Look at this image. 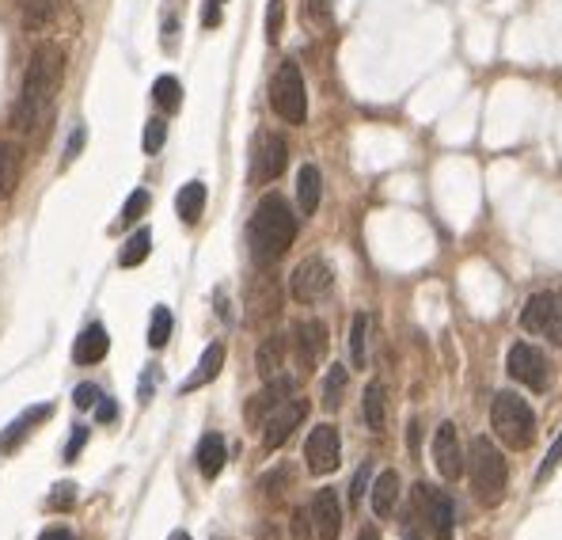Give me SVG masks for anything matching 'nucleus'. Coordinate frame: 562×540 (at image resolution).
I'll return each mask as SVG.
<instances>
[{
	"mask_svg": "<svg viewBox=\"0 0 562 540\" xmlns=\"http://www.w3.org/2000/svg\"><path fill=\"white\" fill-rule=\"evenodd\" d=\"M285 483H293V472H289V468H278V472H270V476H263V483H259V487H263L270 499H278L281 487H285Z\"/></svg>",
	"mask_w": 562,
	"mask_h": 540,
	"instance_id": "obj_38",
	"label": "nucleus"
},
{
	"mask_svg": "<svg viewBox=\"0 0 562 540\" xmlns=\"http://www.w3.org/2000/svg\"><path fill=\"white\" fill-rule=\"evenodd\" d=\"M331 286H335V270H331L327 259H319V255L304 259V263L293 270V278H289V290H293V297H297L300 305L323 301V297L331 293Z\"/></svg>",
	"mask_w": 562,
	"mask_h": 540,
	"instance_id": "obj_7",
	"label": "nucleus"
},
{
	"mask_svg": "<svg viewBox=\"0 0 562 540\" xmlns=\"http://www.w3.org/2000/svg\"><path fill=\"white\" fill-rule=\"evenodd\" d=\"M509 377L528 385L532 392H547L551 388V366H547V358L532 343H517L509 350Z\"/></svg>",
	"mask_w": 562,
	"mask_h": 540,
	"instance_id": "obj_8",
	"label": "nucleus"
},
{
	"mask_svg": "<svg viewBox=\"0 0 562 540\" xmlns=\"http://www.w3.org/2000/svg\"><path fill=\"white\" fill-rule=\"evenodd\" d=\"M384 423H388V392H384V385L373 381V385L365 388V426H369L373 434H380Z\"/></svg>",
	"mask_w": 562,
	"mask_h": 540,
	"instance_id": "obj_26",
	"label": "nucleus"
},
{
	"mask_svg": "<svg viewBox=\"0 0 562 540\" xmlns=\"http://www.w3.org/2000/svg\"><path fill=\"white\" fill-rule=\"evenodd\" d=\"M312 525H316L319 540H338V533H342V506H338V495L331 487L316 491V499H312Z\"/></svg>",
	"mask_w": 562,
	"mask_h": 540,
	"instance_id": "obj_14",
	"label": "nucleus"
},
{
	"mask_svg": "<svg viewBox=\"0 0 562 540\" xmlns=\"http://www.w3.org/2000/svg\"><path fill=\"white\" fill-rule=\"evenodd\" d=\"M468 472H471V491L483 506H498L506 499V461H502V449L490 442V438H471L468 453Z\"/></svg>",
	"mask_w": 562,
	"mask_h": 540,
	"instance_id": "obj_3",
	"label": "nucleus"
},
{
	"mask_svg": "<svg viewBox=\"0 0 562 540\" xmlns=\"http://www.w3.org/2000/svg\"><path fill=\"white\" fill-rule=\"evenodd\" d=\"M304 461H308V472L316 476H331L338 464H342V442H338V430L331 423L316 426L304 442Z\"/></svg>",
	"mask_w": 562,
	"mask_h": 540,
	"instance_id": "obj_9",
	"label": "nucleus"
},
{
	"mask_svg": "<svg viewBox=\"0 0 562 540\" xmlns=\"http://www.w3.org/2000/svg\"><path fill=\"white\" fill-rule=\"evenodd\" d=\"M281 362H285V335H270V339H263V347H259V354H255V369H259V377H278Z\"/></svg>",
	"mask_w": 562,
	"mask_h": 540,
	"instance_id": "obj_25",
	"label": "nucleus"
},
{
	"mask_svg": "<svg viewBox=\"0 0 562 540\" xmlns=\"http://www.w3.org/2000/svg\"><path fill=\"white\" fill-rule=\"evenodd\" d=\"M114 415H118V407H114L111 400H99V404H95V419H99V423H111Z\"/></svg>",
	"mask_w": 562,
	"mask_h": 540,
	"instance_id": "obj_47",
	"label": "nucleus"
},
{
	"mask_svg": "<svg viewBox=\"0 0 562 540\" xmlns=\"http://www.w3.org/2000/svg\"><path fill=\"white\" fill-rule=\"evenodd\" d=\"M297 236V217L281 194H266L247 221V248L255 267H274Z\"/></svg>",
	"mask_w": 562,
	"mask_h": 540,
	"instance_id": "obj_2",
	"label": "nucleus"
},
{
	"mask_svg": "<svg viewBox=\"0 0 562 540\" xmlns=\"http://www.w3.org/2000/svg\"><path fill=\"white\" fill-rule=\"evenodd\" d=\"M365 476H369V464H361V472H357L354 483H350V502L361 499V491H365Z\"/></svg>",
	"mask_w": 562,
	"mask_h": 540,
	"instance_id": "obj_46",
	"label": "nucleus"
},
{
	"mask_svg": "<svg viewBox=\"0 0 562 540\" xmlns=\"http://www.w3.org/2000/svg\"><path fill=\"white\" fill-rule=\"evenodd\" d=\"M38 540H76V537L69 533V529H61V525H54V529H46V533H42Z\"/></svg>",
	"mask_w": 562,
	"mask_h": 540,
	"instance_id": "obj_48",
	"label": "nucleus"
},
{
	"mask_svg": "<svg viewBox=\"0 0 562 540\" xmlns=\"http://www.w3.org/2000/svg\"><path fill=\"white\" fill-rule=\"evenodd\" d=\"M289 396H293V381H289V377H270V385L247 400V407H244L247 426L266 423V419H270V415H274V411H278V407L285 404Z\"/></svg>",
	"mask_w": 562,
	"mask_h": 540,
	"instance_id": "obj_13",
	"label": "nucleus"
},
{
	"mask_svg": "<svg viewBox=\"0 0 562 540\" xmlns=\"http://www.w3.org/2000/svg\"><path fill=\"white\" fill-rule=\"evenodd\" d=\"M175 210H179V217L187 225H198V217L206 210V183L202 179H190L187 187L179 191V198H175Z\"/></svg>",
	"mask_w": 562,
	"mask_h": 540,
	"instance_id": "obj_23",
	"label": "nucleus"
},
{
	"mask_svg": "<svg viewBox=\"0 0 562 540\" xmlns=\"http://www.w3.org/2000/svg\"><path fill=\"white\" fill-rule=\"evenodd\" d=\"M149 251H152V232L149 229H137L130 240L122 244V255H118V263H122V267H141V263L149 259Z\"/></svg>",
	"mask_w": 562,
	"mask_h": 540,
	"instance_id": "obj_28",
	"label": "nucleus"
},
{
	"mask_svg": "<svg viewBox=\"0 0 562 540\" xmlns=\"http://www.w3.org/2000/svg\"><path fill=\"white\" fill-rule=\"evenodd\" d=\"M414 502H418V510H422V518L430 521V529L437 533L441 540L452 537V525H456V506L445 491H433L430 483H418L414 487Z\"/></svg>",
	"mask_w": 562,
	"mask_h": 540,
	"instance_id": "obj_10",
	"label": "nucleus"
},
{
	"mask_svg": "<svg viewBox=\"0 0 562 540\" xmlns=\"http://www.w3.org/2000/svg\"><path fill=\"white\" fill-rule=\"evenodd\" d=\"M289 164V145L274 130H259L251 141V179L255 183H274Z\"/></svg>",
	"mask_w": 562,
	"mask_h": 540,
	"instance_id": "obj_6",
	"label": "nucleus"
},
{
	"mask_svg": "<svg viewBox=\"0 0 562 540\" xmlns=\"http://www.w3.org/2000/svg\"><path fill=\"white\" fill-rule=\"evenodd\" d=\"M107 350H111V335L103 324H92V328H84L76 335L73 343V362L76 366H95V362H103L107 358Z\"/></svg>",
	"mask_w": 562,
	"mask_h": 540,
	"instance_id": "obj_17",
	"label": "nucleus"
},
{
	"mask_svg": "<svg viewBox=\"0 0 562 540\" xmlns=\"http://www.w3.org/2000/svg\"><path fill=\"white\" fill-rule=\"evenodd\" d=\"M23 175V149L12 141H0V198H12Z\"/></svg>",
	"mask_w": 562,
	"mask_h": 540,
	"instance_id": "obj_18",
	"label": "nucleus"
},
{
	"mask_svg": "<svg viewBox=\"0 0 562 540\" xmlns=\"http://www.w3.org/2000/svg\"><path fill=\"white\" fill-rule=\"evenodd\" d=\"M308 419V400H285V404L266 419V430H263V445L266 449H278L293 438V430Z\"/></svg>",
	"mask_w": 562,
	"mask_h": 540,
	"instance_id": "obj_12",
	"label": "nucleus"
},
{
	"mask_svg": "<svg viewBox=\"0 0 562 540\" xmlns=\"http://www.w3.org/2000/svg\"><path fill=\"white\" fill-rule=\"evenodd\" d=\"M164 137H168V122L164 118H149L145 122V153H160V145H164Z\"/></svg>",
	"mask_w": 562,
	"mask_h": 540,
	"instance_id": "obj_33",
	"label": "nucleus"
},
{
	"mask_svg": "<svg viewBox=\"0 0 562 540\" xmlns=\"http://www.w3.org/2000/svg\"><path fill=\"white\" fill-rule=\"evenodd\" d=\"M84 442H88V426H76L73 438H69V449H65V461H76L80 449H84Z\"/></svg>",
	"mask_w": 562,
	"mask_h": 540,
	"instance_id": "obj_41",
	"label": "nucleus"
},
{
	"mask_svg": "<svg viewBox=\"0 0 562 540\" xmlns=\"http://www.w3.org/2000/svg\"><path fill=\"white\" fill-rule=\"evenodd\" d=\"M281 23H285V0H270V8H266V39L270 42L281 39Z\"/></svg>",
	"mask_w": 562,
	"mask_h": 540,
	"instance_id": "obj_34",
	"label": "nucleus"
},
{
	"mask_svg": "<svg viewBox=\"0 0 562 540\" xmlns=\"http://www.w3.org/2000/svg\"><path fill=\"white\" fill-rule=\"evenodd\" d=\"M433 468L441 480H460L464 476V449H460V438H456V426L441 423L437 434H433Z\"/></svg>",
	"mask_w": 562,
	"mask_h": 540,
	"instance_id": "obj_11",
	"label": "nucleus"
},
{
	"mask_svg": "<svg viewBox=\"0 0 562 540\" xmlns=\"http://www.w3.org/2000/svg\"><path fill=\"white\" fill-rule=\"evenodd\" d=\"M228 453H225V438L221 434H206L202 442H198V472L213 480V476H221V468H225Z\"/></svg>",
	"mask_w": 562,
	"mask_h": 540,
	"instance_id": "obj_21",
	"label": "nucleus"
},
{
	"mask_svg": "<svg viewBox=\"0 0 562 540\" xmlns=\"http://www.w3.org/2000/svg\"><path fill=\"white\" fill-rule=\"evenodd\" d=\"M99 400H103V392H99L95 385H80V388L73 392V404H76V407H95Z\"/></svg>",
	"mask_w": 562,
	"mask_h": 540,
	"instance_id": "obj_40",
	"label": "nucleus"
},
{
	"mask_svg": "<svg viewBox=\"0 0 562 540\" xmlns=\"http://www.w3.org/2000/svg\"><path fill=\"white\" fill-rule=\"evenodd\" d=\"M544 335L555 347H562V293H555V301H551V316H547Z\"/></svg>",
	"mask_w": 562,
	"mask_h": 540,
	"instance_id": "obj_36",
	"label": "nucleus"
},
{
	"mask_svg": "<svg viewBox=\"0 0 562 540\" xmlns=\"http://www.w3.org/2000/svg\"><path fill=\"white\" fill-rule=\"evenodd\" d=\"M221 366H225V343H209L206 354H202V362L194 366V373H190L187 381H183V392H194V388L209 385L217 373H221Z\"/></svg>",
	"mask_w": 562,
	"mask_h": 540,
	"instance_id": "obj_20",
	"label": "nucleus"
},
{
	"mask_svg": "<svg viewBox=\"0 0 562 540\" xmlns=\"http://www.w3.org/2000/svg\"><path fill=\"white\" fill-rule=\"evenodd\" d=\"M50 415H54V407H50V404L27 407V411H23L19 419H12V423L0 430V453H16L19 442H23V438H27V434H31L38 423H46Z\"/></svg>",
	"mask_w": 562,
	"mask_h": 540,
	"instance_id": "obj_16",
	"label": "nucleus"
},
{
	"mask_svg": "<svg viewBox=\"0 0 562 540\" xmlns=\"http://www.w3.org/2000/svg\"><path fill=\"white\" fill-rule=\"evenodd\" d=\"M46 506H50V510H73L76 506V483H57L54 495L46 499Z\"/></svg>",
	"mask_w": 562,
	"mask_h": 540,
	"instance_id": "obj_37",
	"label": "nucleus"
},
{
	"mask_svg": "<svg viewBox=\"0 0 562 540\" xmlns=\"http://www.w3.org/2000/svg\"><path fill=\"white\" fill-rule=\"evenodd\" d=\"M145 210H149V191H133L122 206V225H133Z\"/></svg>",
	"mask_w": 562,
	"mask_h": 540,
	"instance_id": "obj_35",
	"label": "nucleus"
},
{
	"mask_svg": "<svg viewBox=\"0 0 562 540\" xmlns=\"http://www.w3.org/2000/svg\"><path fill=\"white\" fill-rule=\"evenodd\" d=\"M168 540H190V533H183V529H175V533H171Z\"/></svg>",
	"mask_w": 562,
	"mask_h": 540,
	"instance_id": "obj_51",
	"label": "nucleus"
},
{
	"mask_svg": "<svg viewBox=\"0 0 562 540\" xmlns=\"http://www.w3.org/2000/svg\"><path fill=\"white\" fill-rule=\"evenodd\" d=\"M65 80V54L57 42H38L31 50V65L23 73V88H19L16 111H12V126L19 134H35L42 130L50 115H54V99Z\"/></svg>",
	"mask_w": 562,
	"mask_h": 540,
	"instance_id": "obj_1",
	"label": "nucleus"
},
{
	"mask_svg": "<svg viewBox=\"0 0 562 540\" xmlns=\"http://www.w3.org/2000/svg\"><path fill=\"white\" fill-rule=\"evenodd\" d=\"M399 502V472H380L373 480V514L376 518H388Z\"/></svg>",
	"mask_w": 562,
	"mask_h": 540,
	"instance_id": "obj_22",
	"label": "nucleus"
},
{
	"mask_svg": "<svg viewBox=\"0 0 562 540\" xmlns=\"http://www.w3.org/2000/svg\"><path fill=\"white\" fill-rule=\"evenodd\" d=\"M297 354H300V366L304 369H316L327 354V328L319 320H300L297 324Z\"/></svg>",
	"mask_w": 562,
	"mask_h": 540,
	"instance_id": "obj_15",
	"label": "nucleus"
},
{
	"mask_svg": "<svg viewBox=\"0 0 562 540\" xmlns=\"http://www.w3.org/2000/svg\"><path fill=\"white\" fill-rule=\"evenodd\" d=\"M168 339H171V309L168 305H156L149 320V347L152 350L168 347Z\"/></svg>",
	"mask_w": 562,
	"mask_h": 540,
	"instance_id": "obj_31",
	"label": "nucleus"
},
{
	"mask_svg": "<svg viewBox=\"0 0 562 540\" xmlns=\"http://www.w3.org/2000/svg\"><path fill=\"white\" fill-rule=\"evenodd\" d=\"M270 107L289 126H300L308 118V92H304V77H300L297 61H281V69L270 80Z\"/></svg>",
	"mask_w": 562,
	"mask_h": 540,
	"instance_id": "obj_5",
	"label": "nucleus"
},
{
	"mask_svg": "<svg viewBox=\"0 0 562 540\" xmlns=\"http://www.w3.org/2000/svg\"><path fill=\"white\" fill-rule=\"evenodd\" d=\"M559 461H562V438L555 445H551V453H547V461L540 464V480H547L555 468H559Z\"/></svg>",
	"mask_w": 562,
	"mask_h": 540,
	"instance_id": "obj_43",
	"label": "nucleus"
},
{
	"mask_svg": "<svg viewBox=\"0 0 562 540\" xmlns=\"http://www.w3.org/2000/svg\"><path fill=\"white\" fill-rule=\"evenodd\" d=\"M80 145H84V130H76V134L69 137V149H65V160H73V156L80 153Z\"/></svg>",
	"mask_w": 562,
	"mask_h": 540,
	"instance_id": "obj_49",
	"label": "nucleus"
},
{
	"mask_svg": "<svg viewBox=\"0 0 562 540\" xmlns=\"http://www.w3.org/2000/svg\"><path fill=\"white\" fill-rule=\"evenodd\" d=\"M490 426H494V434L502 438V445L517 449V453L528 449L532 438H536V415H532L528 400H521L517 392H498V396H494Z\"/></svg>",
	"mask_w": 562,
	"mask_h": 540,
	"instance_id": "obj_4",
	"label": "nucleus"
},
{
	"mask_svg": "<svg viewBox=\"0 0 562 540\" xmlns=\"http://www.w3.org/2000/svg\"><path fill=\"white\" fill-rule=\"evenodd\" d=\"M365 328H369V316L365 312H357L354 316V328H350V362L354 369H365Z\"/></svg>",
	"mask_w": 562,
	"mask_h": 540,
	"instance_id": "obj_32",
	"label": "nucleus"
},
{
	"mask_svg": "<svg viewBox=\"0 0 562 540\" xmlns=\"http://www.w3.org/2000/svg\"><path fill=\"white\" fill-rule=\"evenodd\" d=\"M357 540H380V533H376L373 525H361V533H357Z\"/></svg>",
	"mask_w": 562,
	"mask_h": 540,
	"instance_id": "obj_50",
	"label": "nucleus"
},
{
	"mask_svg": "<svg viewBox=\"0 0 562 540\" xmlns=\"http://www.w3.org/2000/svg\"><path fill=\"white\" fill-rule=\"evenodd\" d=\"M316 525H312V510H297L293 514V540H312Z\"/></svg>",
	"mask_w": 562,
	"mask_h": 540,
	"instance_id": "obj_39",
	"label": "nucleus"
},
{
	"mask_svg": "<svg viewBox=\"0 0 562 540\" xmlns=\"http://www.w3.org/2000/svg\"><path fill=\"white\" fill-rule=\"evenodd\" d=\"M221 12H225V0H206L202 23H206V27H217V23H221Z\"/></svg>",
	"mask_w": 562,
	"mask_h": 540,
	"instance_id": "obj_44",
	"label": "nucleus"
},
{
	"mask_svg": "<svg viewBox=\"0 0 562 540\" xmlns=\"http://www.w3.org/2000/svg\"><path fill=\"white\" fill-rule=\"evenodd\" d=\"M551 301H555V293H536V297L525 301V309H521V328H525L528 335H544L547 316H551Z\"/></svg>",
	"mask_w": 562,
	"mask_h": 540,
	"instance_id": "obj_24",
	"label": "nucleus"
},
{
	"mask_svg": "<svg viewBox=\"0 0 562 540\" xmlns=\"http://www.w3.org/2000/svg\"><path fill=\"white\" fill-rule=\"evenodd\" d=\"M319 198H323V175H319L316 164H304L297 172V202H300V213L304 217H312L319 210Z\"/></svg>",
	"mask_w": 562,
	"mask_h": 540,
	"instance_id": "obj_19",
	"label": "nucleus"
},
{
	"mask_svg": "<svg viewBox=\"0 0 562 540\" xmlns=\"http://www.w3.org/2000/svg\"><path fill=\"white\" fill-rule=\"evenodd\" d=\"M156 381H160V373H156V366H149L145 369V377H141V392H137V396H141V404L149 400V392L156 388Z\"/></svg>",
	"mask_w": 562,
	"mask_h": 540,
	"instance_id": "obj_45",
	"label": "nucleus"
},
{
	"mask_svg": "<svg viewBox=\"0 0 562 540\" xmlns=\"http://www.w3.org/2000/svg\"><path fill=\"white\" fill-rule=\"evenodd\" d=\"M152 99H156V107L160 111H179V103H183V88H179V80L175 77H160L152 84Z\"/></svg>",
	"mask_w": 562,
	"mask_h": 540,
	"instance_id": "obj_29",
	"label": "nucleus"
},
{
	"mask_svg": "<svg viewBox=\"0 0 562 540\" xmlns=\"http://www.w3.org/2000/svg\"><path fill=\"white\" fill-rule=\"evenodd\" d=\"M19 4H23V23H27L31 31L46 27L57 12V0H19Z\"/></svg>",
	"mask_w": 562,
	"mask_h": 540,
	"instance_id": "obj_30",
	"label": "nucleus"
},
{
	"mask_svg": "<svg viewBox=\"0 0 562 540\" xmlns=\"http://www.w3.org/2000/svg\"><path fill=\"white\" fill-rule=\"evenodd\" d=\"M308 16H312V23L327 27V23H331V8H327V0H308Z\"/></svg>",
	"mask_w": 562,
	"mask_h": 540,
	"instance_id": "obj_42",
	"label": "nucleus"
},
{
	"mask_svg": "<svg viewBox=\"0 0 562 540\" xmlns=\"http://www.w3.org/2000/svg\"><path fill=\"white\" fill-rule=\"evenodd\" d=\"M346 385H350V369L346 366L327 369V377H323V407H327V411H338V407H342Z\"/></svg>",
	"mask_w": 562,
	"mask_h": 540,
	"instance_id": "obj_27",
	"label": "nucleus"
}]
</instances>
